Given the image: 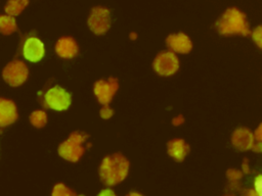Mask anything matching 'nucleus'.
Returning a JSON list of instances; mask_svg holds the SVG:
<instances>
[{
    "label": "nucleus",
    "instance_id": "f257e3e1",
    "mask_svg": "<svg viewBox=\"0 0 262 196\" xmlns=\"http://www.w3.org/2000/svg\"><path fill=\"white\" fill-rule=\"evenodd\" d=\"M129 160L121 153H114L105 156L98 169L100 180L105 186H115L126 179L129 173Z\"/></svg>",
    "mask_w": 262,
    "mask_h": 196
},
{
    "label": "nucleus",
    "instance_id": "f03ea898",
    "mask_svg": "<svg viewBox=\"0 0 262 196\" xmlns=\"http://www.w3.org/2000/svg\"><path fill=\"white\" fill-rule=\"evenodd\" d=\"M216 28L221 35H244L250 34L249 23L246 15L236 8H228L216 22Z\"/></svg>",
    "mask_w": 262,
    "mask_h": 196
},
{
    "label": "nucleus",
    "instance_id": "7ed1b4c3",
    "mask_svg": "<svg viewBox=\"0 0 262 196\" xmlns=\"http://www.w3.org/2000/svg\"><path fill=\"white\" fill-rule=\"evenodd\" d=\"M88 138L89 135L81 131L71 133L69 138L58 146L57 152L59 156L68 161L77 162L83 156L86 147H90L88 145L85 146Z\"/></svg>",
    "mask_w": 262,
    "mask_h": 196
},
{
    "label": "nucleus",
    "instance_id": "20e7f679",
    "mask_svg": "<svg viewBox=\"0 0 262 196\" xmlns=\"http://www.w3.org/2000/svg\"><path fill=\"white\" fill-rule=\"evenodd\" d=\"M72 103L71 94L60 86H53L46 91L43 97V104L47 108L63 111Z\"/></svg>",
    "mask_w": 262,
    "mask_h": 196
},
{
    "label": "nucleus",
    "instance_id": "39448f33",
    "mask_svg": "<svg viewBox=\"0 0 262 196\" xmlns=\"http://www.w3.org/2000/svg\"><path fill=\"white\" fill-rule=\"evenodd\" d=\"M179 59L175 52L171 50H166L160 52L152 62L154 70L164 77H169L174 75L179 68Z\"/></svg>",
    "mask_w": 262,
    "mask_h": 196
},
{
    "label": "nucleus",
    "instance_id": "423d86ee",
    "mask_svg": "<svg viewBox=\"0 0 262 196\" xmlns=\"http://www.w3.org/2000/svg\"><path fill=\"white\" fill-rule=\"evenodd\" d=\"M2 76L4 81L12 86V87H17L23 85L29 76V68L27 64L18 59L12 60L8 62L3 70H2Z\"/></svg>",
    "mask_w": 262,
    "mask_h": 196
},
{
    "label": "nucleus",
    "instance_id": "0eeeda50",
    "mask_svg": "<svg viewBox=\"0 0 262 196\" xmlns=\"http://www.w3.org/2000/svg\"><path fill=\"white\" fill-rule=\"evenodd\" d=\"M88 28L95 35H103L111 28V12L106 7L95 6L87 19Z\"/></svg>",
    "mask_w": 262,
    "mask_h": 196
},
{
    "label": "nucleus",
    "instance_id": "6e6552de",
    "mask_svg": "<svg viewBox=\"0 0 262 196\" xmlns=\"http://www.w3.org/2000/svg\"><path fill=\"white\" fill-rule=\"evenodd\" d=\"M119 89V82L116 78L98 80L93 86V93L100 104H108Z\"/></svg>",
    "mask_w": 262,
    "mask_h": 196
},
{
    "label": "nucleus",
    "instance_id": "1a4fd4ad",
    "mask_svg": "<svg viewBox=\"0 0 262 196\" xmlns=\"http://www.w3.org/2000/svg\"><path fill=\"white\" fill-rule=\"evenodd\" d=\"M21 51L24 57L27 60L31 62H38L44 57L45 47L43 42L39 38L32 36L26 39Z\"/></svg>",
    "mask_w": 262,
    "mask_h": 196
},
{
    "label": "nucleus",
    "instance_id": "9d476101",
    "mask_svg": "<svg viewBox=\"0 0 262 196\" xmlns=\"http://www.w3.org/2000/svg\"><path fill=\"white\" fill-rule=\"evenodd\" d=\"M166 45L169 50L180 54H186L192 49V42L190 38L181 32L169 35L166 39Z\"/></svg>",
    "mask_w": 262,
    "mask_h": 196
},
{
    "label": "nucleus",
    "instance_id": "9b49d317",
    "mask_svg": "<svg viewBox=\"0 0 262 196\" xmlns=\"http://www.w3.org/2000/svg\"><path fill=\"white\" fill-rule=\"evenodd\" d=\"M54 50L60 58L71 59L79 53V46L73 37L64 36L57 40Z\"/></svg>",
    "mask_w": 262,
    "mask_h": 196
},
{
    "label": "nucleus",
    "instance_id": "f8f14e48",
    "mask_svg": "<svg viewBox=\"0 0 262 196\" xmlns=\"http://www.w3.org/2000/svg\"><path fill=\"white\" fill-rule=\"evenodd\" d=\"M18 117L16 104L6 98L0 99V126L6 127L13 124Z\"/></svg>",
    "mask_w": 262,
    "mask_h": 196
},
{
    "label": "nucleus",
    "instance_id": "ddd939ff",
    "mask_svg": "<svg viewBox=\"0 0 262 196\" xmlns=\"http://www.w3.org/2000/svg\"><path fill=\"white\" fill-rule=\"evenodd\" d=\"M167 150L170 157L181 162L189 153V145L183 139L175 138L168 142Z\"/></svg>",
    "mask_w": 262,
    "mask_h": 196
},
{
    "label": "nucleus",
    "instance_id": "4468645a",
    "mask_svg": "<svg viewBox=\"0 0 262 196\" xmlns=\"http://www.w3.org/2000/svg\"><path fill=\"white\" fill-rule=\"evenodd\" d=\"M253 135L247 129H237L232 134L231 142L233 146L239 150H247L253 147Z\"/></svg>",
    "mask_w": 262,
    "mask_h": 196
},
{
    "label": "nucleus",
    "instance_id": "2eb2a0df",
    "mask_svg": "<svg viewBox=\"0 0 262 196\" xmlns=\"http://www.w3.org/2000/svg\"><path fill=\"white\" fill-rule=\"evenodd\" d=\"M17 30V24L14 16L9 14H2L0 16V31L3 35H11Z\"/></svg>",
    "mask_w": 262,
    "mask_h": 196
},
{
    "label": "nucleus",
    "instance_id": "dca6fc26",
    "mask_svg": "<svg viewBox=\"0 0 262 196\" xmlns=\"http://www.w3.org/2000/svg\"><path fill=\"white\" fill-rule=\"evenodd\" d=\"M29 4V0H8L4 10L7 14L16 16L18 15Z\"/></svg>",
    "mask_w": 262,
    "mask_h": 196
},
{
    "label": "nucleus",
    "instance_id": "f3484780",
    "mask_svg": "<svg viewBox=\"0 0 262 196\" xmlns=\"http://www.w3.org/2000/svg\"><path fill=\"white\" fill-rule=\"evenodd\" d=\"M30 122L35 128H43L47 124V114L44 110L37 109L30 114Z\"/></svg>",
    "mask_w": 262,
    "mask_h": 196
},
{
    "label": "nucleus",
    "instance_id": "a211bd4d",
    "mask_svg": "<svg viewBox=\"0 0 262 196\" xmlns=\"http://www.w3.org/2000/svg\"><path fill=\"white\" fill-rule=\"evenodd\" d=\"M51 195L52 196H72V195H76V192L70 189L64 184L58 183L53 187L51 191Z\"/></svg>",
    "mask_w": 262,
    "mask_h": 196
},
{
    "label": "nucleus",
    "instance_id": "6ab92c4d",
    "mask_svg": "<svg viewBox=\"0 0 262 196\" xmlns=\"http://www.w3.org/2000/svg\"><path fill=\"white\" fill-rule=\"evenodd\" d=\"M99 115L103 119H108L114 115V109L108 104H103V106L99 110Z\"/></svg>",
    "mask_w": 262,
    "mask_h": 196
},
{
    "label": "nucleus",
    "instance_id": "aec40b11",
    "mask_svg": "<svg viewBox=\"0 0 262 196\" xmlns=\"http://www.w3.org/2000/svg\"><path fill=\"white\" fill-rule=\"evenodd\" d=\"M253 39L255 41V43L262 48V26L256 28L253 32Z\"/></svg>",
    "mask_w": 262,
    "mask_h": 196
},
{
    "label": "nucleus",
    "instance_id": "412c9836",
    "mask_svg": "<svg viewBox=\"0 0 262 196\" xmlns=\"http://www.w3.org/2000/svg\"><path fill=\"white\" fill-rule=\"evenodd\" d=\"M254 185H255L256 193L262 196V175H259V176L256 177Z\"/></svg>",
    "mask_w": 262,
    "mask_h": 196
},
{
    "label": "nucleus",
    "instance_id": "4be33fe9",
    "mask_svg": "<svg viewBox=\"0 0 262 196\" xmlns=\"http://www.w3.org/2000/svg\"><path fill=\"white\" fill-rule=\"evenodd\" d=\"M241 176H242V173L238 172L237 169H228V172H227V177L231 181L238 180L241 178Z\"/></svg>",
    "mask_w": 262,
    "mask_h": 196
},
{
    "label": "nucleus",
    "instance_id": "5701e85b",
    "mask_svg": "<svg viewBox=\"0 0 262 196\" xmlns=\"http://www.w3.org/2000/svg\"><path fill=\"white\" fill-rule=\"evenodd\" d=\"M172 125L175 126V127H178V126H181L184 124V116L182 114H178L176 116H174L171 120Z\"/></svg>",
    "mask_w": 262,
    "mask_h": 196
},
{
    "label": "nucleus",
    "instance_id": "b1692460",
    "mask_svg": "<svg viewBox=\"0 0 262 196\" xmlns=\"http://www.w3.org/2000/svg\"><path fill=\"white\" fill-rule=\"evenodd\" d=\"M255 138L258 141H262V124L257 128V130L255 131Z\"/></svg>",
    "mask_w": 262,
    "mask_h": 196
},
{
    "label": "nucleus",
    "instance_id": "393cba45",
    "mask_svg": "<svg viewBox=\"0 0 262 196\" xmlns=\"http://www.w3.org/2000/svg\"><path fill=\"white\" fill-rule=\"evenodd\" d=\"M99 195H101V196H103V195H110V196H112V195H116V193H115V191H114L113 189L106 188V189H103L102 191H100V192H99Z\"/></svg>",
    "mask_w": 262,
    "mask_h": 196
},
{
    "label": "nucleus",
    "instance_id": "a878e982",
    "mask_svg": "<svg viewBox=\"0 0 262 196\" xmlns=\"http://www.w3.org/2000/svg\"><path fill=\"white\" fill-rule=\"evenodd\" d=\"M252 148L257 152H262V141H258V143L253 145Z\"/></svg>",
    "mask_w": 262,
    "mask_h": 196
},
{
    "label": "nucleus",
    "instance_id": "bb28decb",
    "mask_svg": "<svg viewBox=\"0 0 262 196\" xmlns=\"http://www.w3.org/2000/svg\"><path fill=\"white\" fill-rule=\"evenodd\" d=\"M137 34L135 33V32H131L130 34H129V38H130V40H132V41H135L136 39H137Z\"/></svg>",
    "mask_w": 262,
    "mask_h": 196
},
{
    "label": "nucleus",
    "instance_id": "cd10ccee",
    "mask_svg": "<svg viewBox=\"0 0 262 196\" xmlns=\"http://www.w3.org/2000/svg\"><path fill=\"white\" fill-rule=\"evenodd\" d=\"M129 195H133V196H137V195H141V193H139V192H130L129 193Z\"/></svg>",
    "mask_w": 262,
    "mask_h": 196
}]
</instances>
